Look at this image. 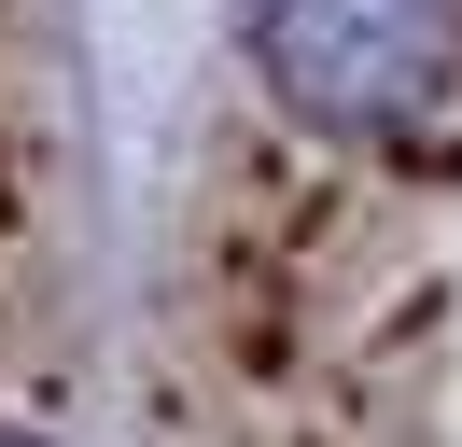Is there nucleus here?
Segmentation results:
<instances>
[{"label": "nucleus", "instance_id": "f03ea898", "mask_svg": "<svg viewBox=\"0 0 462 447\" xmlns=\"http://www.w3.org/2000/svg\"><path fill=\"white\" fill-rule=\"evenodd\" d=\"M0 447H42V433H14V419H0Z\"/></svg>", "mask_w": 462, "mask_h": 447}, {"label": "nucleus", "instance_id": "f257e3e1", "mask_svg": "<svg viewBox=\"0 0 462 447\" xmlns=\"http://www.w3.org/2000/svg\"><path fill=\"white\" fill-rule=\"evenodd\" d=\"M253 70L309 126H420L462 84V0H253Z\"/></svg>", "mask_w": 462, "mask_h": 447}]
</instances>
